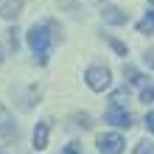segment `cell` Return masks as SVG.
<instances>
[{
    "label": "cell",
    "mask_w": 154,
    "mask_h": 154,
    "mask_svg": "<svg viewBox=\"0 0 154 154\" xmlns=\"http://www.w3.org/2000/svg\"><path fill=\"white\" fill-rule=\"evenodd\" d=\"M0 137H17V126L3 106H0Z\"/></svg>",
    "instance_id": "cell-7"
},
{
    "label": "cell",
    "mask_w": 154,
    "mask_h": 154,
    "mask_svg": "<svg viewBox=\"0 0 154 154\" xmlns=\"http://www.w3.org/2000/svg\"><path fill=\"white\" fill-rule=\"evenodd\" d=\"M123 76L129 79L132 84H143V76H140V73H137V70H134L132 65H123Z\"/></svg>",
    "instance_id": "cell-10"
},
{
    "label": "cell",
    "mask_w": 154,
    "mask_h": 154,
    "mask_svg": "<svg viewBox=\"0 0 154 154\" xmlns=\"http://www.w3.org/2000/svg\"><path fill=\"white\" fill-rule=\"evenodd\" d=\"M28 37V48L34 51V56H37L39 65H48V53H51V39H53V34L48 25H34V28L25 34Z\"/></svg>",
    "instance_id": "cell-1"
},
{
    "label": "cell",
    "mask_w": 154,
    "mask_h": 154,
    "mask_svg": "<svg viewBox=\"0 0 154 154\" xmlns=\"http://www.w3.org/2000/svg\"><path fill=\"white\" fill-rule=\"evenodd\" d=\"M23 11V0H0V17L6 20H17Z\"/></svg>",
    "instance_id": "cell-6"
},
{
    "label": "cell",
    "mask_w": 154,
    "mask_h": 154,
    "mask_svg": "<svg viewBox=\"0 0 154 154\" xmlns=\"http://www.w3.org/2000/svg\"><path fill=\"white\" fill-rule=\"evenodd\" d=\"M0 62H3V51H0Z\"/></svg>",
    "instance_id": "cell-17"
},
{
    "label": "cell",
    "mask_w": 154,
    "mask_h": 154,
    "mask_svg": "<svg viewBox=\"0 0 154 154\" xmlns=\"http://www.w3.org/2000/svg\"><path fill=\"white\" fill-rule=\"evenodd\" d=\"M149 3H151V6H154V0H149Z\"/></svg>",
    "instance_id": "cell-18"
},
{
    "label": "cell",
    "mask_w": 154,
    "mask_h": 154,
    "mask_svg": "<svg viewBox=\"0 0 154 154\" xmlns=\"http://www.w3.org/2000/svg\"><path fill=\"white\" fill-rule=\"evenodd\" d=\"M104 121H106V123H112V126H118V129H129V126H132V115L126 112L121 104H112L109 109H106Z\"/></svg>",
    "instance_id": "cell-4"
},
{
    "label": "cell",
    "mask_w": 154,
    "mask_h": 154,
    "mask_svg": "<svg viewBox=\"0 0 154 154\" xmlns=\"http://www.w3.org/2000/svg\"><path fill=\"white\" fill-rule=\"evenodd\" d=\"M140 101H143V104H151V101H154V87H143V90H140Z\"/></svg>",
    "instance_id": "cell-13"
},
{
    "label": "cell",
    "mask_w": 154,
    "mask_h": 154,
    "mask_svg": "<svg viewBox=\"0 0 154 154\" xmlns=\"http://www.w3.org/2000/svg\"><path fill=\"white\" fill-rule=\"evenodd\" d=\"M137 31H140V34H154V8L137 23Z\"/></svg>",
    "instance_id": "cell-9"
},
{
    "label": "cell",
    "mask_w": 154,
    "mask_h": 154,
    "mask_svg": "<svg viewBox=\"0 0 154 154\" xmlns=\"http://www.w3.org/2000/svg\"><path fill=\"white\" fill-rule=\"evenodd\" d=\"M98 151H101V154H121L123 151V146H126V143H123V137H121V134H118V132H106V134H98Z\"/></svg>",
    "instance_id": "cell-3"
},
{
    "label": "cell",
    "mask_w": 154,
    "mask_h": 154,
    "mask_svg": "<svg viewBox=\"0 0 154 154\" xmlns=\"http://www.w3.org/2000/svg\"><path fill=\"white\" fill-rule=\"evenodd\" d=\"M146 129L154 134V112H149V115H146Z\"/></svg>",
    "instance_id": "cell-16"
},
{
    "label": "cell",
    "mask_w": 154,
    "mask_h": 154,
    "mask_svg": "<svg viewBox=\"0 0 154 154\" xmlns=\"http://www.w3.org/2000/svg\"><path fill=\"white\" fill-rule=\"evenodd\" d=\"M0 154H3V151H0Z\"/></svg>",
    "instance_id": "cell-19"
},
{
    "label": "cell",
    "mask_w": 154,
    "mask_h": 154,
    "mask_svg": "<svg viewBox=\"0 0 154 154\" xmlns=\"http://www.w3.org/2000/svg\"><path fill=\"white\" fill-rule=\"evenodd\" d=\"M48 134H51L48 123H37V129H34V149H37V151L48 149Z\"/></svg>",
    "instance_id": "cell-8"
},
{
    "label": "cell",
    "mask_w": 154,
    "mask_h": 154,
    "mask_svg": "<svg viewBox=\"0 0 154 154\" xmlns=\"http://www.w3.org/2000/svg\"><path fill=\"white\" fill-rule=\"evenodd\" d=\"M134 154H154V143L151 140H140L134 146Z\"/></svg>",
    "instance_id": "cell-11"
},
{
    "label": "cell",
    "mask_w": 154,
    "mask_h": 154,
    "mask_svg": "<svg viewBox=\"0 0 154 154\" xmlns=\"http://www.w3.org/2000/svg\"><path fill=\"white\" fill-rule=\"evenodd\" d=\"M101 17H104V23H109V25H123L129 20V14H126L123 8H118V6H104Z\"/></svg>",
    "instance_id": "cell-5"
},
{
    "label": "cell",
    "mask_w": 154,
    "mask_h": 154,
    "mask_svg": "<svg viewBox=\"0 0 154 154\" xmlns=\"http://www.w3.org/2000/svg\"><path fill=\"white\" fill-rule=\"evenodd\" d=\"M106 42H109L112 48H115V53H121V56H126V51H129V48H126V45H123L121 39H112V37H106Z\"/></svg>",
    "instance_id": "cell-12"
},
{
    "label": "cell",
    "mask_w": 154,
    "mask_h": 154,
    "mask_svg": "<svg viewBox=\"0 0 154 154\" xmlns=\"http://www.w3.org/2000/svg\"><path fill=\"white\" fill-rule=\"evenodd\" d=\"M62 154H81V146H79V143H67V149Z\"/></svg>",
    "instance_id": "cell-14"
},
{
    "label": "cell",
    "mask_w": 154,
    "mask_h": 154,
    "mask_svg": "<svg viewBox=\"0 0 154 154\" xmlns=\"http://www.w3.org/2000/svg\"><path fill=\"white\" fill-rule=\"evenodd\" d=\"M143 59H146V65L154 70V48H151V51H146V56H143Z\"/></svg>",
    "instance_id": "cell-15"
},
{
    "label": "cell",
    "mask_w": 154,
    "mask_h": 154,
    "mask_svg": "<svg viewBox=\"0 0 154 154\" xmlns=\"http://www.w3.org/2000/svg\"><path fill=\"white\" fill-rule=\"evenodd\" d=\"M84 81H87L90 90L104 93V90H109V84H112V73H109V67H104V65H93V67H87Z\"/></svg>",
    "instance_id": "cell-2"
}]
</instances>
